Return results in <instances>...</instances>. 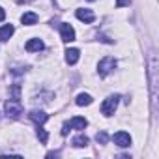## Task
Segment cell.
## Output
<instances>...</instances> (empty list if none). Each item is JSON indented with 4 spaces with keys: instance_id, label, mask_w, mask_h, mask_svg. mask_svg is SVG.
Instances as JSON below:
<instances>
[{
    "instance_id": "6da1fadb",
    "label": "cell",
    "mask_w": 159,
    "mask_h": 159,
    "mask_svg": "<svg viewBox=\"0 0 159 159\" xmlns=\"http://www.w3.org/2000/svg\"><path fill=\"white\" fill-rule=\"evenodd\" d=\"M4 112H6L8 118H19V116L23 114V105H21V101H19V99H10V101H6Z\"/></svg>"
},
{
    "instance_id": "7a4b0ae2",
    "label": "cell",
    "mask_w": 159,
    "mask_h": 159,
    "mask_svg": "<svg viewBox=\"0 0 159 159\" xmlns=\"http://www.w3.org/2000/svg\"><path fill=\"white\" fill-rule=\"evenodd\" d=\"M114 67H116V60H114L112 56H105V58L99 62V67H98L99 77H107L109 73L114 71Z\"/></svg>"
},
{
    "instance_id": "3957f363",
    "label": "cell",
    "mask_w": 159,
    "mask_h": 159,
    "mask_svg": "<svg viewBox=\"0 0 159 159\" xmlns=\"http://www.w3.org/2000/svg\"><path fill=\"white\" fill-rule=\"evenodd\" d=\"M118 96H111V98H107L103 103H101V114H105V116H112L114 114V111H116V107H118Z\"/></svg>"
},
{
    "instance_id": "277c9868",
    "label": "cell",
    "mask_w": 159,
    "mask_h": 159,
    "mask_svg": "<svg viewBox=\"0 0 159 159\" xmlns=\"http://www.w3.org/2000/svg\"><path fill=\"white\" fill-rule=\"evenodd\" d=\"M112 140H114L116 146H120V148H127V146L131 144V135L125 133V131H118V133L112 135Z\"/></svg>"
},
{
    "instance_id": "5b68a950",
    "label": "cell",
    "mask_w": 159,
    "mask_h": 159,
    "mask_svg": "<svg viewBox=\"0 0 159 159\" xmlns=\"http://www.w3.org/2000/svg\"><path fill=\"white\" fill-rule=\"evenodd\" d=\"M60 34H62V41H66V43L75 41V30H73V26H71V25L64 23V25L60 26Z\"/></svg>"
},
{
    "instance_id": "8992f818",
    "label": "cell",
    "mask_w": 159,
    "mask_h": 159,
    "mask_svg": "<svg viewBox=\"0 0 159 159\" xmlns=\"http://www.w3.org/2000/svg\"><path fill=\"white\" fill-rule=\"evenodd\" d=\"M69 129H84L88 125V120L86 118H81V116H73L69 122H67Z\"/></svg>"
},
{
    "instance_id": "52a82bcc",
    "label": "cell",
    "mask_w": 159,
    "mask_h": 159,
    "mask_svg": "<svg viewBox=\"0 0 159 159\" xmlns=\"http://www.w3.org/2000/svg\"><path fill=\"white\" fill-rule=\"evenodd\" d=\"M77 19L83 21V23H94L96 21V15L90 10H77Z\"/></svg>"
},
{
    "instance_id": "ba28073f",
    "label": "cell",
    "mask_w": 159,
    "mask_h": 159,
    "mask_svg": "<svg viewBox=\"0 0 159 159\" xmlns=\"http://www.w3.org/2000/svg\"><path fill=\"white\" fill-rule=\"evenodd\" d=\"M30 120L36 122L38 125H43V124L49 120V114L43 112V111H32V112H30Z\"/></svg>"
},
{
    "instance_id": "9c48e42d",
    "label": "cell",
    "mask_w": 159,
    "mask_h": 159,
    "mask_svg": "<svg viewBox=\"0 0 159 159\" xmlns=\"http://www.w3.org/2000/svg\"><path fill=\"white\" fill-rule=\"evenodd\" d=\"M25 49L28 51V52H39L41 49H43V41L41 39H28L26 41V45H25Z\"/></svg>"
},
{
    "instance_id": "30bf717a",
    "label": "cell",
    "mask_w": 159,
    "mask_h": 159,
    "mask_svg": "<svg viewBox=\"0 0 159 159\" xmlns=\"http://www.w3.org/2000/svg\"><path fill=\"white\" fill-rule=\"evenodd\" d=\"M79 56H81V51H79V49H67V51H66V62H67L69 66L77 64V62H79Z\"/></svg>"
},
{
    "instance_id": "8fae6325",
    "label": "cell",
    "mask_w": 159,
    "mask_h": 159,
    "mask_svg": "<svg viewBox=\"0 0 159 159\" xmlns=\"http://www.w3.org/2000/svg\"><path fill=\"white\" fill-rule=\"evenodd\" d=\"M13 32H15L13 25H4L2 28H0V41H8L13 36Z\"/></svg>"
},
{
    "instance_id": "7c38bea8",
    "label": "cell",
    "mask_w": 159,
    "mask_h": 159,
    "mask_svg": "<svg viewBox=\"0 0 159 159\" xmlns=\"http://www.w3.org/2000/svg\"><path fill=\"white\" fill-rule=\"evenodd\" d=\"M92 96L90 94H79L77 96V99H75V103L79 105V107H86V105H92Z\"/></svg>"
},
{
    "instance_id": "4fadbf2b",
    "label": "cell",
    "mask_w": 159,
    "mask_h": 159,
    "mask_svg": "<svg viewBox=\"0 0 159 159\" xmlns=\"http://www.w3.org/2000/svg\"><path fill=\"white\" fill-rule=\"evenodd\" d=\"M21 21H23V25L32 26V25H36V23H38V15H36V13H32V11H28V13H25V15L21 17Z\"/></svg>"
},
{
    "instance_id": "5bb4252c",
    "label": "cell",
    "mask_w": 159,
    "mask_h": 159,
    "mask_svg": "<svg viewBox=\"0 0 159 159\" xmlns=\"http://www.w3.org/2000/svg\"><path fill=\"white\" fill-rule=\"evenodd\" d=\"M71 142H73V146H77V148H84V146L88 144V137H86V135H79V137H75Z\"/></svg>"
},
{
    "instance_id": "9a60e30c",
    "label": "cell",
    "mask_w": 159,
    "mask_h": 159,
    "mask_svg": "<svg viewBox=\"0 0 159 159\" xmlns=\"http://www.w3.org/2000/svg\"><path fill=\"white\" fill-rule=\"evenodd\" d=\"M36 135H38V139H39V142H41V144H47V140H49V135H47V131H45L41 125H38V129H36Z\"/></svg>"
},
{
    "instance_id": "2e32d148",
    "label": "cell",
    "mask_w": 159,
    "mask_h": 159,
    "mask_svg": "<svg viewBox=\"0 0 159 159\" xmlns=\"http://www.w3.org/2000/svg\"><path fill=\"white\" fill-rule=\"evenodd\" d=\"M96 140H98L99 144H107V133H105V131H99V133L96 135Z\"/></svg>"
},
{
    "instance_id": "e0dca14e",
    "label": "cell",
    "mask_w": 159,
    "mask_h": 159,
    "mask_svg": "<svg viewBox=\"0 0 159 159\" xmlns=\"http://www.w3.org/2000/svg\"><path fill=\"white\" fill-rule=\"evenodd\" d=\"M129 4H131V0H116L118 8H124V6H129Z\"/></svg>"
},
{
    "instance_id": "ac0fdd59",
    "label": "cell",
    "mask_w": 159,
    "mask_h": 159,
    "mask_svg": "<svg viewBox=\"0 0 159 159\" xmlns=\"http://www.w3.org/2000/svg\"><path fill=\"white\" fill-rule=\"evenodd\" d=\"M4 19H6V13H4L2 8H0V21H4Z\"/></svg>"
}]
</instances>
